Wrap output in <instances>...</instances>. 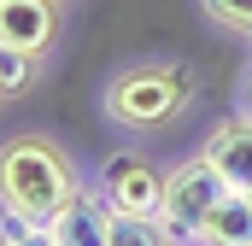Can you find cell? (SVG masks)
Here are the masks:
<instances>
[{"label":"cell","instance_id":"11","mask_svg":"<svg viewBox=\"0 0 252 246\" xmlns=\"http://www.w3.org/2000/svg\"><path fill=\"white\" fill-rule=\"evenodd\" d=\"M205 18L217 30H235V35H252V0H199Z\"/></svg>","mask_w":252,"mask_h":246},{"label":"cell","instance_id":"6","mask_svg":"<svg viewBox=\"0 0 252 246\" xmlns=\"http://www.w3.org/2000/svg\"><path fill=\"white\" fill-rule=\"evenodd\" d=\"M59 41V0H0V47L41 53Z\"/></svg>","mask_w":252,"mask_h":246},{"label":"cell","instance_id":"10","mask_svg":"<svg viewBox=\"0 0 252 246\" xmlns=\"http://www.w3.org/2000/svg\"><path fill=\"white\" fill-rule=\"evenodd\" d=\"M106 246H170V235L158 229V217H124V211H112Z\"/></svg>","mask_w":252,"mask_h":246},{"label":"cell","instance_id":"13","mask_svg":"<svg viewBox=\"0 0 252 246\" xmlns=\"http://www.w3.org/2000/svg\"><path fill=\"white\" fill-rule=\"evenodd\" d=\"M235 118H247V123H252V64L241 70V82H235Z\"/></svg>","mask_w":252,"mask_h":246},{"label":"cell","instance_id":"9","mask_svg":"<svg viewBox=\"0 0 252 246\" xmlns=\"http://www.w3.org/2000/svg\"><path fill=\"white\" fill-rule=\"evenodd\" d=\"M35 82H41V53L0 47V106H6V100H24Z\"/></svg>","mask_w":252,"mask_h":246},{"label":"cell","instance_id":"15","mask_svg":"<svg viewBox=\"0 0 252 246\" xmlns=\"http://www.w3.org/2000/svg\"><path fill=\"white\" fill-rule=\"evenodd\" d=\"M170 246H176V241H170Z\"/></svg>","mask_w":252,"mask_h":246},{"label":"cell","instance_id":"3","mask_svg":"<svg viewBox=\"0 0 252 246\" xmlns=\"http://www.w3.org/2000/svg\"><path fill=\"white\" fill-rule=\"evenodd\" d=\"M223 199H229L223 170H217L205 153H193V158H182V164H170V170H164V205H158V229H164L176 246H193L199 223H205V217H211Z\"/></svg>","mask_w":252,"mask_h":246},{"label":"cell","instance_id":"12","mask_svg":"<svg viewBox=\"0 0 252 246\" xmlns=\"http://www.w3.org/2000/svg\"><path fill=\"white\" fill-rule=\"evenodd\" d=\"M0 246H53V241H47V229H41V223L0 211Z\"/></svg>","mask_w":252,"mask_h":246},{"label":"cell","instance_id":"8","mask_svg":"<svg viewBox=\"0 0 252 246\" xmlns=\"http://www.w3.org/2000/svg\"><path fill=\"white\" fill-rule=\"evenodd\" d=\"M193 246H252V193H235L229 187V199L199 223Z\"/></svg>","mask_w":252,"mask_h":246},{"label":"cell","instance_id":"5","mask_svg":"<svg viewBox=\"0 0 252 246\" xmlns=\"http://www.w3.org/2000/svg\"><path fill=\"white\" fill-rule=\"evenodd\" d=\"M106 235H112V205H106L100 187H88V182L47 217V241L53 246H106Z\"/></svg>","mask_w":252,"mask_h":246},{"label":"cell","instance_id":"7","mask_svg":"<svg viewBox=\"0 0 252 246\" xmlns=\"http://www.w3.org/2000/svg\"><path fill=\"white\" fill-rule=\"evenodd\" d=\"M199 153L223 170V182L235 187V193H252V123H247V118L217 123V129L205 135V147H199Z\"/></svg>","mask_w":252,"mask_h":246},{"label":"cell","instance_id":"14","mask_svg":"<svg viewBox=\"0 0 252 246\" xmlns=\"http://www.w3.org/2000/svg\"><path fill=\"white\" fill-rule=\"evenodd\" d=\"M59 6H64V0H59Z\"/></svg>","mask_w":252,"mask_h":246},{"label":"cell","instance_id":"4","mask_svg":"<svg viewBox=\"0 0 252 246\" xmlns=\"http://www.w3.org/2000/svg\"><path fill=\"white\" fill-rule=\"evenodd\" d=\"M94 187L124 217H158V205H164V170L153 158H141V153H112L100 164V182Z\"/></svg>","mask_w":252,"mask_h":246},{"label":"cell","instance_id":"2","mask_svg":"<svg viewBox=\"0 0 252 246\" xmlns=\"http://www.w3.org/2000/svg\"><path fill=\"white\" fill-rule=\"evenodd\" d=\"M193 70L188 64H170V59H135L124 70L106 76L100 88V112L118 123V129H164L176 123L193 106Z\"/></svg>","mask_w":252,"mask_h":246},{"label":"cell","instance_id":"1","mask_svg":"<svg viewBox=\"0 0 252 246\" xmlns=\"http://www.w3.org/2000/svg\"><path fill=\"white\" fill-rule=\"evenodd\" d=\"M82 187L76 158L53 135H6L0 141V211L30 217L47 229V217Z\"/></svg>","mask_w":252,"mask_h":246}]
</instances>
